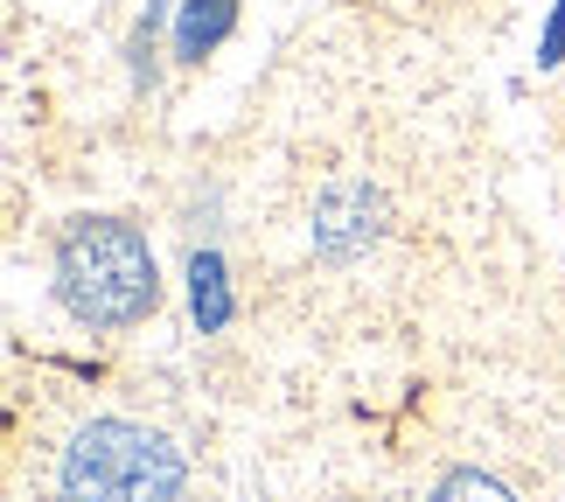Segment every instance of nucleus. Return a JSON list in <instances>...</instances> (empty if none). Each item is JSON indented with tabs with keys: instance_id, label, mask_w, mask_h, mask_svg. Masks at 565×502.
Returning <instances> with one entry per match:
<instances>
[{
	"instance_id": "423d86ee",
	"label": "nucleus",
	"mask_w": 565,
	"mask_h": 502,
	"mask_svg": "<svg viewBox=\"0 0 565 502\" xmlns=\"http://www.w3.org/2000/svg\"><path fill=\"white\" fill-rule=\"evenodd\" d=\"M195 308L224 314V293H216V258H195Z\"/></svg>"
},
{
	"instance_id": "39448f33",
	"label": "nucleus",
	"mask_w": 565,
	"mask_h": 502,
	"mask_svg": "<svg viewBox=\"0 0 565 502\" xmlns=\"http://www.w3.org/2000/svg\"><path fill=\"white\" fill-rule=\"evenodd\" d=\"M426 502H516V489L489 468H454V474H440V489Z\"/></svg>"
},
{
	"instance_id": "20e7f679",
	"label": "nucleus",
	"mask_w": 565,
	"mask_h": 502,
	"mask_svg": "<svg viewBox=\"0 0 565 502\" xmlns=\"http://www.w3.org/2000/svg\"><path fill=\"white\" fill-rule=\"evenodd\" d=\"M231 21H237V0H189V14H182V56L195 63L210 42H224Z\"/></svg>"
},
{
	"instance_id": "f03ea898",
	"label": "nucleus",
	"mask_w": 565,
	"mask_h": 502,
	"mask_svg": "<svg viewBox=\"0 0 565 502\" xmlns=\"http://www.w3.org/2000/svg\"><path fill=\"white\" fill-rule=\"evenodd\" d=\"M56 502H189V461L161 426L84 419L56 453Z\"/></svg>"
},
{
	"instance_id": "f257e3e1",
	"label": "nucleus",
	"mask_w": 565,
	"mask_h": 502,
	"mask_svg": "<svg viewBox=\"0 0 565 502\" xmlns=\"http://www.w3.org/2000/svg\"><path fill=\"white\" fill-rule=\"evenodd\" d=\"M56 300L71 308V321H84L98 335H119L134 321H147L161 300V273H154L147 237L134 224H119V216H77V224H63Z\"/></svg>"
},
{
	"instance_id": "7ed1b4c3",
	"label": "nucleus",
	"mask_w": 565,
	"mask_h": 502,
	"mask_svg": "<svg viewBox=\"0 0 565 502\" xmlns=\"http://www.w3.org/2000/svg\"><path fill=\"white\" fill-rule=\"evenodd\" d=\"M384 237V195L377 189H329L321 195V210H315V252L321 258H356V252H371Z\"/></svg>"
}]
</instances>
